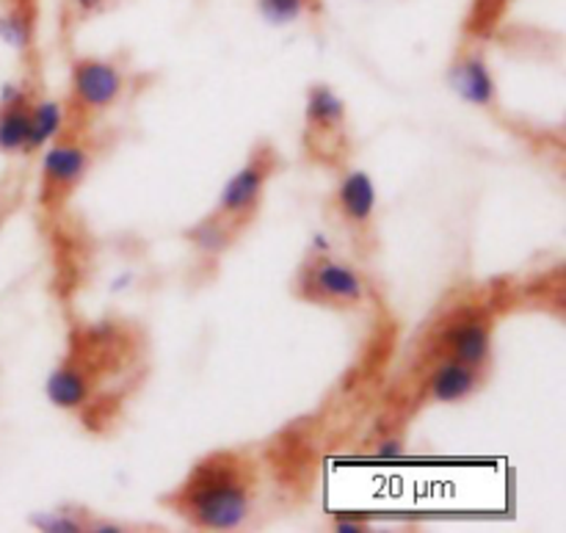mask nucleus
Returning <instances> with one entry per match:
<instances>
[{
    "label": "nucleus",
    "mask_w": 566,
    "mask_h": 533,
    "mask_svg": "<svg viewBox=\"0 0 566 533\" xmlns=\"http://www.w3.org/2000/svg\"><path fill=\"white\" fill-rule=\"evenodd\" d=\"M144 352L147 341L130 321H81L70 330L66 352L50 370L44 393L53 407L75 412L88 426L97 420L103 431L105 420L119 407L122 393L142 376Z\"/></svg>",
    "instance_id": "nucleus-1"
},
{
    "label": "nucleus",
    "mask_w": 566,
    "mask_h": 533,
    "mask_svg": "<svg viewBox=\"0 0 566 533\" xmlns=\"http://www.w3.org/2000/svg\"><path fill=\"white\" fill-rule=\"evenodd\" d=\"M258 495V457L247 448H221L193 462L164 503L197 531H238L252 520Z\"/></svg>",
    "instance_id": "nucleus-2"
},
{
    "label": "nucleus",
    "mask_w": 566,
    "mask_h": 533,
    "mask_svg": "<svg viewBox=\"0 0 566 533\" xmlns=\"http://www.w3.org/2000/svg\"><path fill=\"white\" fill-rule=\"evenodd\" d=\"M495 324L497 307L492 296L475 293V296L457 299L453 307L437 315L434 326L420 341L418 370L437 359H459V363L490 370Z\"/></svg>",
    "instance_id": "nucleus-3"
},
{
    "label": "nucleus",
    "mask_w": 566,
    "mask_h": 533,
    "mask_svg": "<svg viewBox=\"0 0 566 533\" xmlns=\"http://www.w3.org/2000/svg\"><path fill=\"white\" fill-rule=\"evenodd\" d=\"M42 169H39V210L48 219H55L70 205L72 194L81 188L92 171L94 153L77 133L61 130L48 147L42 149Z\"/></svg>",
    "instance_id": "nucleus-4"
},
{
    "label": "nucleus",
    "mask_w": 566,
    "mask_h": 533,
    "mask_svg": "<svg viewBox=\"0 0 566 533\" xmlns=\"http://www.w3.org/2000/svg\"><path fill=\"white\" fill-rule=\"evenodd\" d=\"M280 169V155L271 147L269 142L254 144V149L249 153V158L243 160L241 169L227 180V186L221 188L219 202H216L213 213L219 221H224L235 236H241L247 227L254 224L260 213V205H263L265 188H269L271 177Z\"/></svg>",
    "instance_id": "nucleus-5"
},
{
    "label": "nucleus",
    "mask_w": 566,
    "mask_h": 533,
    "mask_svg": "<svg viewBox=\"0 0 566 533\" xmlns=\"http://www.w3.org/2000/svg\"><path fill=\"white\" fill-rule=\"evenodd\" d=\"M298 302L324 310H357L368 299V282L352 263L332 254H307L293 280Z\"/></svg>",
    "instance_id": "nucleus-6"
},
{
    "label": "nucleus",
    "mask_w": 566,
    "mask_h": 533,
    "mask_svg": "<svg viewBox=\"0 0 566 533\" xmlns=\"http://www.w3.org/2000/svg\"><path fill=\"white\" fill-rule=\"evenodd\" d=\"M304 153L321 166H343L348 153V108L326 83H313L304 100Z\"/></svg>",
    "instance_id": "nucleus-7"
},
{
    "label": "nucleus",
    "mask_w": 566,
    "mask_h": 533,
    "mask_svg": "<svg viewBox=\"0 0 566 533\" xmlns=\"http://www.w3.org/2000/svg\"><path fill=\"white\" fill-rule=\"evenodd\" d=\"M125 94V75L111 59L81 55L70 66V97L66 114L97 116L114 108Z\"/></svg>",
    "instance_id": "nucleus-8"
},
{
    "label": "nucleus",
    "mask_w": 566,
    "mask_h": 533,
    "mask_svg": "<svg viewBox=\"0 0 566 533\" xmlns=\"http://www.w3.org/2000/svg\"><path fill=\"white\" fill-rule=\"evenodd\" d=\"M337 221L354 247H363L365 252L374 243V221H376V186L368 171L363 169H343L337 180L335 197H332Z\"/></svg>",
    "instance_id": "nucleus-9"
},
{
    "label": "nucleus",
    "mask_w": 566,
    "mask_h": 533,
    "mask_svg": "<svg viewBox=\"0 0 566 533\" xmlns=\"http://www.w3.org/2000/svg\"><path fill=\"white\" fill-rule=\"evenodd\" d=\"M418 398L434 407H453L464 404L481 390L486 379V368L459 363V359H437L418 370Z\"/></svg>",
    "instance_id": "nucleus-10"
},
{
    "label": "nucleus",
    "mask_w": 566,
    "mask_h": 533,
    "mask_svg": "<svg viewBox=\"0 0 566 533\" xmlns=\"http://www.w3.org/2000/svg\"><path fill=\"white\" fill-rule=\"evenodd\" d=\"M451 86L462 100H468L475 108H495L497 83L486 64L484 44L464 42L457 61L451 64Z\"/></svg>",
    "instance_id": "nucleus-11"
},
{
    "label": "nucleus",
    "mask_w": 566,
    "mask_h": 533,
    "mask_svg": "<svg viewBox=\"0 0 566 533\" xmlns=\"http://www.w3.org/2000/svg\"><path fill=\"white\" fill-rule=\"evenodd\" d=\"M33 97L25 88H9L0 100V153H25L28 127H31Z\"/></svg>",
    "instance_id": "nucleus-12"
},
{
    "label": "nucleus",
    "mask_w": 566,
    "mask_h": 533,
    "mask_svg": "<svg viewBox=\"0 0 566 533\" xmlns=\"http://www.w3.org/2000/svg\"><path fill=\"white\" fill-rule=\"evenodd\" d=\"M514 3L517 0H470L462 20V42L484 44L486 39L495 36Z\"/></svg>",
    "instance_id": "nucleus-13"
},
{
    "label": "nucleus",
    "mask_w": 566,
    "mask_h": 533,
    "mask_svg": "<svg viewBox=\"0 0 566 533\" xmlns=\"http://www.w3.org/2000/svg\"><path fill=\"white\" fill-rule=\"evenodd\" d=\"M66 122V103L61 100H33L31 127H28L25 155L42 153L61 130Z\"/></svg>",
    "instance_id": "nucleus-14"
},
{
    "label": "nucleus",
    "mask_w": 566,
    "mask_h": 533,
    "mask_svg": "<svg viewBox=\"0 0 566 533\" xmlns=\"http://www.w3.org/2000/svg\"><path fill=\"white\" fill-rule=\"evenodd\" d=\"M186 238L191 241V247L197 249L199 254L213 260L221 258V254L238 241L235 232H232L224 221L216 219V216H205L202 221H197L191 230H186Z\"/></svg>",
    "instance_id": "nucleus-15"
},
{
    "label": "nucleus",
    "mask_w": 566,
    "mask_h": 533,
    "mask_svg": "<svg viewBox=\"0 0 566 533\" xmlns=\"http://www.w3.org/2000/svg\"><path fill=\"white\" fill-rule=\"evenodd\" d=\"M324 3L321 0H258V11L271 25H291L302 17L321 14Z\"/></svg>",
    "instance_id": "nucleus-16"
},
{
    "label": "nucleus",
    "mask_w": 566,
    "mask_h": 533,
    "mask_svg": "<svg viewBox=\"0 0 566 533\" xmlns=\"http://www.w3.org/2000/svg\"><path fill=\"white\" fill-rule=\"evenodd\" d=\"M31 31H33V22H31V11L25 9L22 3H9V9L0 14V39L9 42L11 48H25L31 42Z\"/></svg>",
    "instance_id": "nucleus-17"
},
{
    "label": "nucleus",
    "mask_w": 566,
    "mask_h": 533,
    "mask_svg": "<svg viewBox=\"0 0 566 533\" xmlns=\"http://www.w3.org/2000/svg\"><path fill=\"white\" fill-rule=\"evenodd\" d=\"M111 0H66V11L72 14V20L83 22L88 17H97L99 11L108 9Z\"/></svg>",
    "instance_id": "nucleus-18"
},
{
    "label": "nucleus",
    "mask_w": 566,
    "mask_h": 533,
    "mask_svg": "<svg viewBox=\"0 0 566 533\" xmlns=\"http://www.w3.org/2000/svg\"><path fill=\"white\" fill-rule=\"evenodd\" d=\"M332 531L363 533V531H370V523L365 518H357V514H337V518L332 520Z\"/></svg>",
    "instance_id": "nucleus-19"
},
{
    "label": "nucleus",
    "mask_w": 566,
    "mask_h": 533,
    "mask_svg": "<svg viewBox=\"0 0 566 533\" xmlns=\"http://www.w3.org/2000/svg\"><path fill=\"white\" fill-rule=\"evenodd\" d=\"M6 219H9V210H0V227L6 224Z\"/></svg>",
    "instance_id": "nucleus-20"
}]
</instances>
